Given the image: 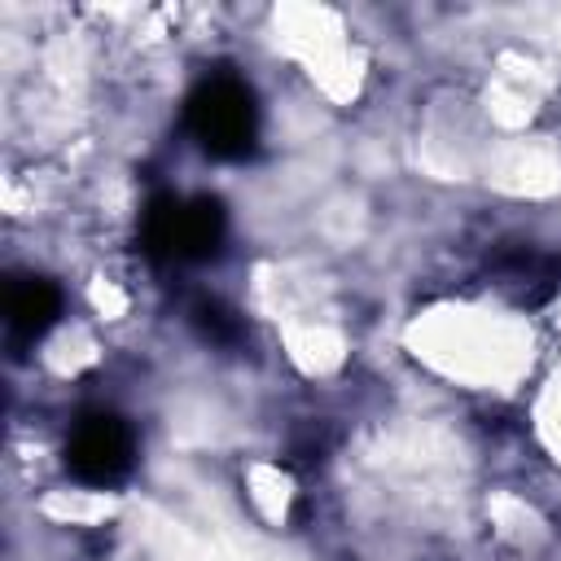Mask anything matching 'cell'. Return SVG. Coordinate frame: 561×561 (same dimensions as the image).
Listing matches in <instances>:
<instances>
[{"mask_svg": "<svg viewBox=\"0 0 561 561\" xmlns=\"http://www.w3.org/2000/svg\"><path fill=\"white\" fill-rule=\"evenodd\" d=\"M188 131L210 158H245L259 140V105L245 79L228 70H210L193 92H188Z\"/></svg>", "mask_w": 561, "mask_h": 561, "instance_id": "obj_1", "label": "cell"}, {"mask_svg": "<svg viewBox=\"0 0 561 561\" xmlns=\"http://www.w3.org/2000/svg\"><path fill=\"white\" fill-rule=\"evenodd\" d=\"M228 219L215 197H153L145 210L140 241L162 263H202L224 245Z\"/></svg>", "mask_w": 561, "mask_h": 561, "instance_id": "obj_2", "label": "cell"}, {"mask_svg": "<svg viewBox=\"0 0 561 561\" xmlns=\"http://www.w3.org/2000/svg\"><path fill=\"white\" fill-rule=\"evenodd\" d=\"M131 460H136V438H131L127 421H118L114 412L83 416L66 443V469L88 486L123 482L131 473Z\"/></svg>", "mask_w": 561, "mask_h": 561, "instance_id": "obj_3", "label": "cell"}, {"mask_svg": "<svg viewBox=\"0 0 561 561\" xmlns=\"http://www.w3.org/2000/svg\"><path fill=\"white\" fill-rule=\"evenodd\" d=\"M61 311V289L44 276H22L9 285V329L22 337H39Z\"/></svg>", "mask_w": 561, "mask_h": 561, "instance_id": "obj_4", "label": "cell"}, {"mask_svg": "<svg viewBox=\"0 0 561 561\" xmlns=\"http://www.w3.org/2000/svg\"><path fill=\"white\" fill-rule=\"evenodd\" d=\"M197 324H202V333H206V337H215V342H232V337L241 333L237 316H232V311H224L219 302H202V307H197Z\"/></svg>", "mask_w": 561, "mask_h": 561, "instance_id": "obj_5", "label": "cell"}]
</instances>
